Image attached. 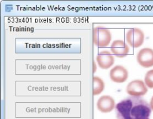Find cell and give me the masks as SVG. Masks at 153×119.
I'll list each match as a JSON object with an SVG mask.
<instances>
[{
    "label": "cell",
    "mask_w": 153,
    "mask_h": 119,
    "mask_svg": "<svg viewBox=\"0 0 153 119\" xmlns=\"http://www.w3.org/2000/svg\"><path fill=\"white\" fill-rule=\"evenodd\" d=\"M128 76V71L126 68L121 65H116L112 68L109 72L111 80L117 83L125 82Z\"/></svg>",
    "instance_id": "8992f818"
},
{
    "label": "cell",
    "mask_w": 153,
    "mask_h": 119,
    "mask_svg": "<svg viewBox=\"0 0 153 119\" xmlns=\"http://www.w3.org/2000/svg\"><path fill=\"white\" fill-rule=\"evenodd\" d=\"M96 61L100 68L107 69L114 65L115 62V59L109 51L104 50L100 51L97 55Z\"/></svg>",
    "instance_id": "ba28073f"
},
{
    "label": "cell",
    "mask_w": 153,
    "mask_h": 119,
    "mask_svg": "<svg viewBox=\"0 0 153 119\" xmlns=\"http://www.w3.org/2000/svg\"><path fill=\"white\" fill-rule=\"evenodd\" d=\"M105 89V83L102 78L99 77H93V94L94 96L100 94Z\"/></svg>",
    "instance_id": "30bf717a"
},
{
    "label": "cell",
    "mask_w": 153,
    "mask_h": 119,
    "mask_svg": "<svg viewBox=\"0 0 153 119\" xmlns=\"http://www.w3.org/2000/svg\"><path fill=\"white\" fill-rule=\"evenodd\" d=\"M138 63L144 68L153 66V50L149 48H143L139 51L137 55Z\"/></svg>",
    "instance_id": "5b68a950"
},
{
    "label": "cell",
    "mask_w": 153,
    "mask_h": 119,
    "mask_svg": "<svg viewBox=\"0 0 153 119\" xmlns=\"http://www.w3.org/2000/svg\"><path fill=\"white\" fill-rule=\"evenodd\" d=\"M145 84L149 88H153V69L148 71L145 78Z\"/></svg>",
    "instance_id": "8fae6325"
},
{
    "label": "cell",
    "mask_w": 153,
    "mask_h": 119,
    "mask_svg": "<svg viewBox=\"0 0 153 119\" xmlns=\"http://www.w3.org/2000/svg\"><path fill=\"white\" fill-rule=\"evenodd\" d=\"M149 105H150V106H151L152 110H153V96L152 97V98L150 100V104Z\"/></svg>",
    "instance_id": "7c38bea8"
},
{
    "label": "cell",
    "mask_w": 153,
    "mask_h": 119,
    "mask_svg": "<svg viewBox=\"0 0 153 119\" xmlns=\"http://www.w3.org/2000/svg\"><path fill=\"white\" fill-rule=\"evenodd\" d=\"M126 91L131 96L140 97L147 93L148 89L142 80H134L128 84Z\"/></svg>",
    "instance_id": "277c9868"
},
{
    "label": "cell",
    "mask_w": 153,
    "mask_h": 119,
    "mask_svg": "<svg viewBox=\"0 0 153 119\" xmlns=\"http://www.w3.org/2000/svg\"><path fill=\"white\" fill-rule=\"evenodd\" d=\"M112 39L110 30L103 26H96L93 29V42L99 47L108 46Z\"/></svg>",
    "instance_id": "7a4b0ae2"
},
{
    "label": "cell",
    "mask_w": 153,
    "mask_h": 119,
    "mask_svg": "<svg viewBox=\"0 0 153 119\" xmlns=\"http://www.w3.org/2000/svg\"><path fill=\"white\" fill-rule=\"evenodd\" d=\"M117 119H149L150 105L140 97L129 96L115 106Z\"/></svg>",
    "instance_id": "6da1fadb"
},
{
    "label": "cell",
    "mask_w": 153,
    "mask_h": 119,
    "mask_svg": "<svg viewBox=\"0 0 153 119\" xmlns=\"http://www.w3.org/2000/svg\"><path fill=\"white\" fill-rule=\"evenodd\" d=\"M111 50L113 54L118 57H124L129 52V47L127 44L121 40H116L112 42Z\"/></svg>",
    "instance_id": "9c48e42d"
},
{
    "label": "cell",
    "mask_w": 153,
    "mask_h": 119,
    "mask_svg": "<svg viewBox=\"0 0 153 119\" xmlns=\"http://www.w3.org/2000/svg\"><path fill=\"white\" fill-rule=\"evenodd\" d=\"M115 100L112 96L104 95L99 98L97 101V108L101 112L108 113L115 108Z\"/></svg>",
    "instance_id": "52a82bcc"
},
{
    "label": "cell",
    "mask_w": 153,
    "mask_h": 119,
    "mask_svg": "<svg viewBox=\"0 0 153 119\" xmlns=\"http://www.w3.org/2000/svg\"><path fill=\"white\" fill-rule=\"evenodd\" d=\"M144 33L138 28H132L128 30L126 35L127 43L132 47H139L142 45L144 41Z\"/></svg>",
    "instance_id": "3957f363"
}]
</instances>
